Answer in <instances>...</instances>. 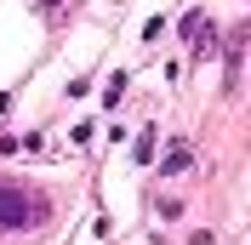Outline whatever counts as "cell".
<instances>
[{
  "label": "cell",
  "mask_w": 251,
  "mask_h": 245,
  "mask_svg": "<svg viewBox=\"0 0 251 245\" xmlns=\"http://www.w3.org/2000/svg\"><path fill=\"white\" fill-rule=\"evenodd\" d=\"M46 217V199L23 183H6L0 177V234H17V228H34Z\"/></svg>",
  "instance_id": "obj_1"
},
{
  "label": "cell",
  "mask_w": 251,
  "mask_h": 245,
  "mask_svg": "<svg viewBox=\"0 0 251 245\" xmlns=\"http://www.w3.org/2000/svg\"><path fill=\"white\" fill-rule=\"evenodd\" d=\"M183 40L194 51H211V17H205V12H188L183 17Z\"/></svg>",
  "instance_id": "obj_2"
},
{
  "label": "cell",
  "mask_w": 251,
  "mask_h": 245,
  "mask_svg": "<svg viewBox=\"0 0 251 245\" xmlns=\"http://www.w3.org/2000/svg\"><path fill=\"white\" fill-rule=\"evenodd\" d=\"M240 46H246V29H228V92H240Z\"/></svg>",
  "instance_id": "obj_3"
},
{
  "label": "cell",
  "mask_w": 251,
  "mask_h": 245,
  "mask_svg": "<svg viewBox=\"0 0 251 245\" xmlns=\"http://www.w3.org/2000/svg\"><path fill=\"white\" fill-rule=\"evenodd\" d=\"M177 171H188V143H177V148L166 154V166H160V177H177Z\"/></svg>",
  "instance_id": "obj_4"
},
{
  "label": "cell",
  "mask_w": 251,
  "mask_h": 245,
  "mask_svg": "<svg viewBox=\"0 0 251 245\" xmlns=\"http://www.w3.org/2000/svg\"><path fill=\"white\" fill-rule=\"evenodd\" d=\"M120 92H126V74H114V80H109V86H103V103H109V108H114V103H120Z\"/></svg>",
  "instance_id": "obj_5"
},
{
  "label": "cell",
  "mask_w": 251,
  "mask_h": 245,
  "mask_svg": "<svg viewBox=\"0 0 251 245\" xmlns=\"http://www.w3.org/2000/svg\"><path fill=\"white\" fill-rule=\"evenodd\" d=\"M137 160H143V166L154 160V131H143V137H137Z\"/></svg>",
  "instance_id": "obj_6"
}]
</instances>
